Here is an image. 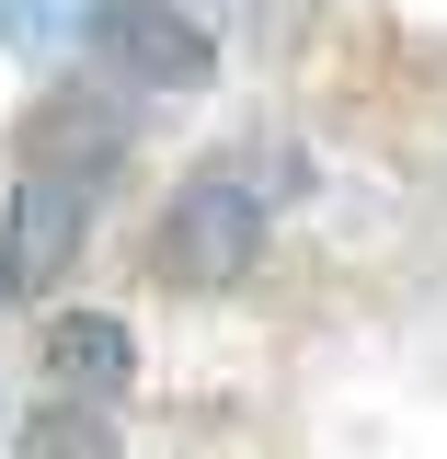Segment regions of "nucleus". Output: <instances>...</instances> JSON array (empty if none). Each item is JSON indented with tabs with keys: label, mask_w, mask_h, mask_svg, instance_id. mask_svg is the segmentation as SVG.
I'll return each mask as SVG.
<instances>
[{
	"label": "nucleus",
	"mask_w": 447,
	"mask_h": 459,
	"mask_svg": "<svg viewBox=\"0 0 447 459\" xmlns=\"http://www.w3.org/2000/svg\"><path fill=\"white\" fill-rule=\"evenodd\" d=\"M253 264H264V184H253L241 161L184 172L172 207H161V230H150V276L219 299V287H241Z\"/></svg>",
	"instance_id": "obj_1"
},
{
	"label": "nucleus",
	"mask_w": 447,
	"mask_h": 459,
	"mask_svg": "<svg viewBox=\"0 0 447 459\" xmlns=\"http://www.w3.org/2000/svg\"><path fill=\"white\" fill-rule=\"evenodd\" d=\"M92 47H104V69L138 81V92H207V81H219L207 23H184L172 0H92Z\"/></svg>",
	"instance_id": "obj_2"
},
{
	"label": "nucleus",
	"mask_w": 447,
	"mask_h": 459,
	"mask_svg": "<svg viewBox=\"0 0 447 459\" xmlns=\"http://www.w3.org/2000/svg\"><path fill=\"white\" fill-rule=\"evenodd\" d=\"M81 241H92V184L23 172V184H12V230H0V299H47Z\"/></svg>",
	"instance_id": "obj_3"
},
{
	"label": "nucleus",
	"mask_w": 447,
	"mask_h": 459,
	"mask_svg": "<svg viewBox=\"0 0 447 459\" xmlns=\"http://www.w3.org/2000/svg\"><path fill=\"white\" fill-rule=\"evenodd\" d=\"M47 379L57 391H126L138 379V333L115 310H57L47 322Z\"/></svg>",
	"instance_id": "obj_4"
},
{
	"label": "nucleus",
	"mask_w": 447,
	"mask_h": 459,
	"mask_svg": "<svg viewBox=\"0 0 447 459\" xmlns=\"http://www.w3.org/2000/svg\"><path fill=\"white\" fill-rule=\"evenodd\" d=\"M35 138H47V161H35V172H69V184H92V172H115V150H126V126H115V104H92V92H57V104L35 115Z\"/></svg>",
	"instance_id": "obj_5"
},
{
	"label": "nucleus",
	"mask_w": 447,
	"mask_h": 459,
	"mask_svg": "<svg viewBox=\"0 0 447 459\" xmlns=\"http://www.w3.org/2000/svg\"><path fill=\"white\" fill-rule=\"evenodd\" d=\"M12 459H126V437H115V413H92V402L47 391V413H23Z\"/></svg>",
	"instance_id": "obj_6"
},
{
	"label": "nucleus",
	"mask_w": 447,
	"mask_h": 459,
	"mask_svg": "<svg viewBox=\"0 0 447 459\" xmlns=\"http://www.w3.org/2000/svg\"><path fill=\"white\" fill-rule=\"evenodd\" d=\"M0 23H23V35H35V0H0Z\"/></svg>",
	"instance_id": "obj_7"
}]
</instances>
